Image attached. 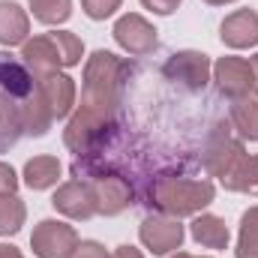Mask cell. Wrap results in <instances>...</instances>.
Masks as SVG:
<instances>
[{
  "mask_svg": "<svg viewBox=\"0 0 258 258\" xmlns=\"http://www.w3.org/2000/svg\"><path fill=\"white\" fill-rule=\"evenodd\" d=\"M36 90L33 72L9 51H0V153L15 147L24 135V114Z\"/></svg>",
  "mask_w": 258,
  "mask_h": 258,
  "instance_id": "obj_1",
  "label": "cell"
},
{
  "mask_svg": "<svg viewBox=\"0 0 258 258\" xmlns=\"http://www.w3.org/2000/svg\"><path fill=\"white\" fill-rule=\"evenodd\" d=\"M216 198V189L210 180L198 177H180V174H159L147 183L144 204L162 216H198L210 201Z\"/></svg>",
  "mask_w": 258,
  "mask_h": 258,
  "instance_id": "obj_2",
  "label": "cell"
},
{
  "mask_svg": "<svg viewBox=\"0 0 258 258\" xmlns=\"http://www.w3.org/2000/svg\"><path fill=\"white\" fill-rule=\"evenodd\" d=\"M129 75H132V66L99 48L87 57L84 63V84H81V105H93V108H105V111H114L120 105V96H123V87H126Z\"/></svg>",
  "mask_w": 258,
  "mask_h": 258,
  "instance_id": "obj_3",
  "label": "cell"
},
{
  "mask_svg": "<svg viewBox=\"0 0 258 258\" xmlns=\"http://www.w3.org/2000/svg\"><path fill=\"white\" fill-rule=\"evenodd\" d=\"M72 177L90 183L96 195V210L102 216H117L135 201V189L126 180V174H120L117 168H108L102 156H75Z\"/></svg>",
  "mask_w": 258,
  "mask_h": 258,
  "instance_id": "obj_4",
  "label": "cell"
},
{
  "mask_svg": "<svg viewBox=\"0 0 258 258\" xmlns=\"http://www.w3.org/2000/svg\"><path fill=\"white\" fill-rule=\"evenodd\" d=\"M114 132H117L114 111L93 108V105H78L63 129V144L75 156H102L105 147L111 144Z\"/></svg>",
  "mask_w": 258,
  "mask_h": 258,
  "instance_id": "obj_5",
  "label": "cell"
},
{
  "mask_svg": "<svg viewBox=\"0 0 258 258\" xmlns=\"http://www.w3.org/2000/svg\"><path fill=\"white\" fill-rule=\"evenodd\" d=\"M162 72H165V78H168L171 84H177V87H183V90H189V93H198V90H204V87L210 84L213 63H210V57H207L204 51L186 48V51H174V54L165 60Z\"/></svg>",
  "mask_w": 258,
  "mask_h": 258,
  "instance_id": "obj_6",
  "label": "cell"
},
{
  "mask_svg": "<svg viewBox=\"0 0 258 258\" xmlns=\"http://www.w3.org/2000/svg\"><path fill=\"white\" fill-rule=\"evenodd\" d=\"M78 246V231L63 219H42L33 225L30 249L36 258H69Z\"/></svg>",
  "mask_w": 258,
  "mask_h": 258,
  "instance_id": "obj_7",
  "label": "cell"
},
{
  "mask_svg": "<svg viewBox=\"0 0 258 258\" xmlns=\"http://www.w3.org/2000/svg\"><path fill=\"white\" fill-rule=\"evenodd\" d=\"M138 237H141V243H144L147 252H153V255H171V252H177L183 246L186 231H183L180 219L162 216V213H150L138 225Z\"/></svg>",
  "mask_w": 258,
  "mask_h": 258,
  "instance_id": "obj_8",
  "label": "cell"
},
{
  "mask_svg": "<svg viewBox=\"0 0 258 258\" xmlns=\"http://www.w3.org/2000/svg\"><path fill=\"white\" fill-rule=\"evenodd\" d=\"M111 36H114V42H117L126 54H132V57H147V54H153L156 45H159L156 27H153L144 15H138V12L120 15V18L114 21Z\"/></svg>",
  "mask_w": 258,
  "mask_h": 258,
  "instance_id": "obj_9",
  "label": "cell"
},
{
  "mask_svg": "<svg viewBox=\"0 0 258 258\" xmlns=\"http://www.w3.org/2000/svg\"><path fill=\"white\" fill-rule=\"evenodd\" d=\"M213 81H216L219 93L228 96L231 102L255 93L252 66H249V60H243V57H219L213 63Z\"/></svg>",
  "mask_w": 258,
  "mask_h": 258,
  "instance_id": "obj_10",
  "label": "cell"
},
{
  "mask_svg": "<svg viewBox=\"0 0 258 258\" xmlns=\"http://www.w3.org/2000/svg\"><path fill=\"white\" fill-rule=\"evenodd\" d=\"M51 204H54V210L57 213H63L66 219H78V222H84V219H93L99 210H96V195L90 189V183L87 180H69L63 186H57V192L51 198Z\"/></svg>",
  "mask_w": 258,
  "mask_h": 258,
  "instance_id": "obj_11",
  "label": "cell"
},
{
  "mask_svg": "<svg viewBox=\"0 0 258 258\" xmlns=\"http://www.w3.org/2000/svg\"><path fill=\"white\" fill-rule=\"evenodd\" d=\"M246 156L243 150V138H231V132L225 129V135H213L207 150H204V168L210 177H225L234 171V165Z\"/></svg>",
  "mask_w": 258,
  "mask_h": 258,
  "instance_id": "obj_12",
  "label": "cell"
},
{
  "mask_svg": "<svg viewBox=\"0 0 258 258\" xmlns=\"http://www.w3.org/2000/svg\"><path fill=\"white\" fill-rule=\"evenodd\" d=\"M21 63L33 72V78L60 72V69H63V57H60V48H57L54 36H51V33H42V36L27 39V42L21 45Z\"/></svg>",
  "mask_w": 258,
  "mask_h": 258,
  "instance_id": "obj_13",
  "label": "cell"
},
{
  "mask_svg": "<svg viewBox=\"0 0 258 258\" xmlns=\"http://www.w3.org/2000/svg\"><path fill=\"white\" fill-rule=\"evenodd\" d=\"M219 39L234 48H255L258 45V12L255 9H234L231 15H225V21L219 24Z\"/></svg>",
  "mask_w": 258,
  "mask_h": 258,
  "instance_id": "obj_14",
  "label": "cell"
},
{
  "mask_svg": "<svg viewBox=\"0 0 258 258\" xmlns=\"http://www.w3.org/2000/svg\"><path fill=\"white\" fill-rule=\"evenodd\" d=\"M36 81H39V90H42V96H45V102H48L54 120L69 117L72 108H75V96H78L75 81H72L66 72H51V75L36 78Z\"/></svg>",
  "mask_w": 258,
  "mask_h": 258,
  "instance_id": "obj_15",
  "label": "cell"
},
{
  "mask_svg": "<svg viewBox=\"0 0 258 258\" xmlns=\"http://www.w3.org/2000/svg\"><path fill=\"white\" fill-rule=\"evenodd\" d=\"M30 39V15L15 0H0V45H24Z\"/></svg>",
  "mask_w": 258,
  "mask_h": 258,
  "instance_id": "obj_16",
  "label": "cell"
},
{
  "mask_svg": "<svg viewBox=\"0 0 258 258\" xmlns=\"http://www.w3.org/2000/svg\"><path fill=\"white\" fill-rule=\"evenodd\" d=\"M189 234H192L195 243H201L204 249H228V240H231V231H228L225 219H219L213 213H198V216H192Z\"/></svg>",
  "mask_w": 258,
  "mask_h": 258,
  "instance_id": "obj_17",
  "label": "cell"
},
{
  "mask_svg": "<svg viewBox=\"0 0 258 258\" xmlns=\"http://www.w3.org/2000/svg\"><path fill=\"white\" fill-rule=\"evenodd\" d=\"M57 180H60V162H57V156H48V153H42V156H33V159H27L24 162V183L30 186V189H51V186H57Z\"/></svg>",
  "mask_w": 258,
  "mask_h": 258,
  "instance_id": "obj_18",
  "label": "cell"
},
{
  "mask_svg": "<svg viewBox=\"0 0 258 258\" xmlns=\"http://www.w3.org/2000/svg\"><path fill=\"white\" fill-rule=\"evenodd\" d=\"M231 129L243 141H258V93L231 102Z\"/></svg>",
  "mask_w": 258,
  "mask_h": 258,
  "instance_id": "obj_19",
  "label": "cell"
},
{
  "mask_svg": "<svg viewBox=\"0 0 258 258\" xmlns=\"http://www.w3.org/2000/svg\"><path fill=\"white\" fill-rule=\"evenodd\" d=\"M222 186L231 192H246V195H258V153H246L231 174L222 177Z\"/></svg>",
  "mask_w": 258,
  "mask_h": 258,
  "instance_id": "obj_20",
  "label": "cell"
},
{
  "mask_svg": "<svg viewBox=\"0 0 258 258\" xmlns=\"http://www.w3.org/2000/svg\"><path fill=\"white\" fill-rule=\"evenodd\" d=\"M27 219V207L24 201L18 198V192L12 195H0V237H12L21 231Z\"/></svg>",
  "mask_w": 258,
  "mask_h": 258,
  "instance_id": "obj_21",
  "label": "cell"
},
{
  "mask_svg": "<svg viewBox=\"0 0 258 258\" xmlns=\"http://www.w3.org/2000/svg\"><path fill=\"white\" fill-rule=\"evenodd\" d=\"M237 258H258V204L249 207L240 216V231H237Z\"/></svg>",
  "mask_w": 258,
  "mask_h": 258,
  "instance_id": "obj_22",
  "label": "cell"
},
{
  "mask_svg": "<svg viewBox=\"0 0 258 258\" xmlns=\"http://www.w3.org/2000/svg\"><path fill=\"white\" fill-rule=\"evenodd\" d=\"M27 6H30L33 18L48 24V27L63 24L72 15V0H27Z\"/></svg>",
  "mask_w": 258,
  "mask_h": 258,
  "instance_id": "obj_23",
  "label": "cell"
},
{
  "mask_svg": "<svg viewBox=\"0 0 258 258\" xmlns=\"http://www.w3.org/2000/svg\"><path fill=\"white\" fill-rule=\"evenodd\" d=\"M51 36H54V42H57V48H60L63 69L81 63V57H84V42H81V39H78L72 30H54Z\"/></svg>",
  "mask_w": 258,
  "mask_h": 258,
  "instance_id": "obj_24",
  "label": "cell"
},
{
  "mask_svg": "<svg viewBox=\"0 0 258 258\" xmlns=\"http://www.w3.org/2000/svg\"><path fill=\"white\" fill-rule=\"evenodd\" d=\"M120 3L123 0H81V9L90 21H105L120 9Z\"/></svg>",
  "mask_w": 258,
  "mask_h": 258,
  "instance_id": "obj_25",
  "label": "cell"
},
{
  "mask_svg": "<svg viewBox=\"0 0 258 258\" xmlns=\"http://www.w3.org/2000/svg\"><path fill=\"white\" fill-rule=\"evenodd\" d=\"M69 258H111V252L96 240H78V246L72 249Z\"/></svg>",
  "mask_w": 258,
  "mask_h": 258,
  "instance_id": "obj_26",
  "label": "cell"
},
{
  "mask_svg": "<svg viewBox=\"0 0 258 258\" xmlns=\"http://www.w3.org/2000/svg\"><path fill=\"white\" fill-rule=\"evenodd\" d=\"M12 192H18V174H15L12 165L0 162V195H12Z\"/></svg>",
  "mask_w": 258,
  "mask_h": 258,
  "instance_id": "obj_27",
  "label": "cell"
},
{
  "mask_svg": "<svg viewBox=\"0 0 258 258\" xmlns=\"http://www.w3.org/2000/svg\"><path fill=\"white\" fill-rule=\"evenodd\" d=\"M180 3L183 0H141V6L150 9L153 15H171V12H177Z\"/></svg>",
  "mask_w": 258,
  "mask_h": 258,
  "instance_id": "obj_28",
  "label": "cell"
},
{
  "mask_svg": "<svg viewBox=\"0 0 258 258\" xmlns=\"http://www.w3.org/2000/svg\"><path fill=\"white\" fill-rule=\"evenodd\" d=\"M111 258H144V252L135 249V246H129V243H123V246H117V249L111 252Z\"/></svg>",
  "mask_w": 258,
  "mask_h": 258,
  "instance_id": "obj_29",
  "label": "cell"
},
{
  "mask_svg": "<svg viewBox=\"0 0 258 258\" xmlns=\"http://www.w3.org/2000/svg\"><path fill=\"white\" fill-rule=\"evenodd\" d=\"M0 258H24V255H21L18 246H12V243H0Z\"/></svg>",
  "mask_w": 258,
  "mask_h": 258,
  "instance_id": "obj_30",
  "label": "cell"
},
{
  "mask_svg": "<svg viewBox=\"0 0 258 258\" xmlns=\"http://www.w3.org/2000/svg\"><path fill=\"white\" fill-rule=\"evenodd\" d=\"M249 66H252V78H255V93H258V54L249 57Z\"/></svg>",
  "mask_w": 258,
  "mask_h": 258,
  "instance_id": "obj_31",
  "label": "cell"
},
{
  "mask_svg": "<svg viewBox=\"0 0 258 258\" xmlns=\"http://www.w3.org/2000/svg\"><path fill=\"white\" fill-rule=\"evenodd\" d=\"M204 3H210V6H225V3H234V0H204Z\"/></svg>",
  "mask_w": 258,
  "mask_h": 258,
  "instance_id": "obj_32",
  "label": "cell"
},
{
  "mask_svg": "<svg viewBox=\"0 0 258 258\" xmlns=\"http://www.w3.org/2000/svg\"><path fill=\"white\" fill-rule=\"evenodd\" d=\"M171 258H204V255H189V252H174Z\"/></svg>",
  "mask_w": 258,
  "mask_h": 258,
  "instance_id": "obj_33",
  "label": "cell"
}]
</instances>
